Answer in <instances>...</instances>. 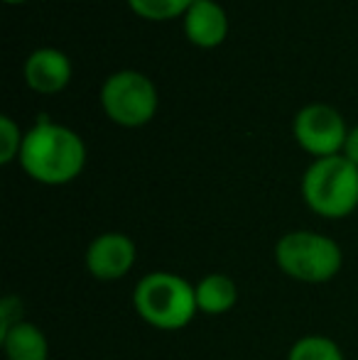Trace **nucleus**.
<instances>
[{
  "mask_svg": "<svg viewBox=\"0 0 358 360\" xmlns=\"http://www.w3.org/2000/svg\"><path fill=\"white\" fill-rule=\"evenodd\" d=\"M101 105L113 123L123 128H140L158 113V89L145 74L123 69L106 79L101 89Z\"/></svg>",
  "mask_w": 358,
  "mask_h": 360,
  "instance_id": "nucleus-5",
  "label": "nucleus"
},
{
  "mask_svg": "<svg viewBox=\"0 0 358 360\" xmlns=\"http://www.w3.org/2000/svg\"><path fill=\"white\" fill-rule=\"evenodd\" d=\"M275 265L302 285H326L339 275L344 252L324 233L292 231L275 243Z\"/></svg>",
  "mask_w": 358,
  "mask_h": 360,
  "instance_id": "nucleus-3",
  "label": "nucleus"
},
{
  "mask_svg": "<svg viewBox=\"0 0 358 360\" xmlns=\"http://www.w3.org/2000/svg\"><path fill=\"white\" fill-rule=\"evenodd\" d=\"M191 3L194 0H128V5L133 8L135 15H140L145 20H155V22L172 20L177 15H186Z\"/></svg>",
  "mask_w": 358,
  "mask_h": 360,
  "instance_id": "nucleus-13",
  "label": "nucleus"
},
{
  "mask_svg": "<svg viewBox=\"0 0 358 360\" xmlns=\"http://www.w3.org/2000/svg\"><path fill=\"white\" fill-rule=\"evenodd\" d=\"M25 79L37 94H59L72 79V62L59 49H34L25 62Z\"/></svg>",
  "mask_w": 358,
  "mask_h": 360,
  "instance_id": "nucleus-8",
  "label": "nucleus"
},
{
  "mask_svg": "<svg viewBox=\"0 0 358 360\" xmlns=\"http://www.w3.org/2000/svg\"><path fill=\"white\" fill-rule=\"evenodd\" d=\"M341 155L346 157L349 162H354L358 167V125L354 130H349V135H346V143H344V150H341Z\"/></svg>",
  "mask_w": 358,
  "mask_h": 360,
  "instance_id": "nucleus-16",
  "label": "nucleus"
},
{
  "mask_svg": "<svg viewBox=\"0 0 358 360\" xmlns=\"http://www.w3.org/2000/svg\"><path fill=\"white\" fill-rule=\"evenodd\" d=\"M287 360H346V358L344 351L331 338L319 336V333H309V336H302L292 343Z\"/></svg>",
  "mask_w": 358,
  "mask_h": 360,
  "instance_id": "nucleus-12",
  "label": "nucleus"
},
{
  "mask_svg": "<svg viewBox=\"0 0 358 360\" xmlns=\"http://www.w3.org/2000/svg\"><path fill=\"white\" fill-rule=\"evenodd\" d=\"M25 321L23 319V302H20L18 297H5L3 304H0V333L8 331V328H13L15 323Z\"/></svg>",
  "mask_w": 358,
  "mask_h": 360,
  "instance_id": "nucleus-15",
  "label": "nucleus"
},
{
  "mask_svg": "<svg viewBox=\"0 0 358 360\" xmlns=\"http://www.w3.org/2000/svg\"><path fill=\"white\" fill-rule=\"evenodd\" d=\"M25 135H20V128L10 115H0V162L10 165L15 157H20Z\"/></svg>",
  "mask_w": 358,
  "mask_h": 360,
  "instance_id": "nucleus-14",
  "label": "nucleus"
},
{
  "mask_svg": "<svg viewBox=\"0 0 358 360\" xmlns=\"http://www.w3.org/2000/svg\"><path fill=\"white\" fill-rule=\"evenodd\" d=\"M302 196L321 218H346L358 209V167L344 155L321 157L302 176Z\"/></svg>",
  "mask_w": 358,
  "mask_h": 360,
  "instance_id": "nucleus-4",
  "label": "nucleus"
},
{
  "mask_svg": "<svg viewBox=\"0 0 358 360\" xmlns=\"http://www.w3.org/2000/svg\"><path fill=\"white\" fill-rule=\"evenodd\" d=\"M0 346L8 360H49L47 336L30 321H20L0 333Z\"/></svg>",
  "mask_w": 358,
  "mask_h": 360,
  "instance_id": "nucleus-10",
  "label": "nucleus"
},
{
  "mask_svg": "<svg viewBox=\"0 0 358 360\" xmlns=\"http://www.w3.org/2000/svg\"><path fill=\"white\" fill-rule=\"evenodd\" d=\"M194 292H196V307H199V311L209 314V316L229 314L236 307V302H238V287L224 272L204 275L194 285Z\"/></svg>",
  "mask_w": 358,
  "mask_h": 360,
  "instance_id": "nucleus-11",
  "label": "nucleus"
},
{
  "mask_svg": "<svg viewBox=\"0 0 358 360\" xmlns=\"http://www.w3.org/2000/svg\"><path fill=\"white\" fill-rule=\"evenodd\" d=\"M184 32L196 47H216L229 34V18L214 0H194L184 15Z\"/></svg>",
  "mask_w": 358,
  "mask_h": 360,
  "instance_id": "nucleus-9",
  "label": "nucleus"
},
{
  "mask_svg": "<svg viewBox=\"0 0 358 360\" xmlns=\"http://www.w3.org/2000/svg\"><path fill=\"white\" fill-rule=\"evenodd\" d=\"M133 307L148 326L160 331H179L199 314L194 285L165 270L140 277L133 292Z\"/></svg>",
  "mask_w": 358,
  "mask_h": 360,
  "instance_id": "nucleus-2",
  "label": "nucleus"
},
{
  "mask_svg": "<svg viewBox=\"0 0 358 360\" xmlns=\"http://www.w3.org/2000/svg\"><path fill=\"white\" fill-rule=\"evenodd\" d=\"M138 248L125 233H101L87 248V270L98 282H118L133 270Z\"/></svg>",
  "mask_w": 358,
  "mask_h": 360,
  "instance_id": "nucleus-7",
  "label": "nucleus"
},
{
  "mask_svg": "<svg viewBox=\"0 0 358 360\" xmlns=\"http://www.w3.org/2000/svg\"><path fill=\"white\" fill-rule=\"evenodd\" d=\"M8 5H18V3H25V0H5Z\"/></svg>",
  "mask_w": 358,
  "mask_h": 360,
  "instance_id": "nucleus-17",
  "label": "nucleus"
},
{
  "mask_svg": "<svg viewBox=\"0 0 358 360\" xmlns=\"http://www.w3.org/2000/svg\"><path fill=\"white\" fill-rule=\"evenodd\" d=\"M20 165L34 181L59 186L74 181L87 165V145L67 125L39 118L32 130L25 133Z\"/></svg>",
  "mask_w": 358,
  "mask_h": 360,
  "instance_id": "nucleus-1",
  "label": "nucleus"
},
{
  "mask_svg": "<svg viewBox=\"0 0 358 360\" xmlns=\"http://www.w3.org/2000/svg\"><path fill=\"white\" fill-rule=\"evenodd\" d=\"M292 130H295V140L300 143L302 150L314 155L317 160L341 155L346 135H349L339 110L326 103L305 105V108L295 115Z\"/></svg>",
  "mask_w": 358,
  "mask_h": 360,
  "instance_id": "nucleus-6",
  "label": "nucleus"
}]
</instances>
